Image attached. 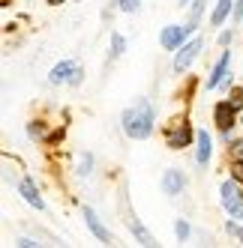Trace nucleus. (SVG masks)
Segmentation results:
<instances>
[{"mask_svg":"<svg viewBox=\"0 0 243 248\" xmlns=\"http://www.w3.org/2000/svg\"><path fill=\"white\" fill-rule=\"evenodd\" d=\"M81 75H84V72H81V69H75V75H72V78H69V84H72V87H78V84H81Z\"/></svg>","mask_w":243,"mask_h":248,"instance_id":"25","label":"nucleus"},{"mask_svg":"<svg viewBox=\"0 0 243 248\" xmlns=\"http://www.w3.org/2000/svg\"><path fill=\"white\" fill-rule=\"evenodd\" d=\"M219 42H222V45H228V42H231V30H225L222 36H219Z\"/></svg>","mask_w":243,"mask_h":248,"instance_id":"26","label":"nucleus"},{"mask_svg":"<svg viewBox=\"0 0 243 248\" xmlns=\"http://www.w3.org/2000/svg\"><path fill=\"white\" fill-rule=\"evenodd\" d=\"M195 140H198V153H195V162H198V165H207V158H210V153H213V140H210V135H207L204 129L195 135Z\"/></svg>","mask_w":243,"mask_h":248,"instance_id":"11","label":"nucleus"},{"mask_svg":"<svg viewBox=\"0 0 243 248\" xmlns=\"http://www.w3.org/2000/svg\"><path fill=\"white\" fill-rule=\"evenodd\" d=\"M231 180L243 183V158H234V162H231Z\"/></svg>","mask_w":243,"mask_h":248,"instance_id":"16","label":"nucleus"},{"mask_svg":"<svg viewBox=\"0 0 243 248\" xmlns=\"http://www.w3.org/2000/svg\"><path fill=\"white\" fill-rule=\"evenodd\" d=\"M237 105L234 102H216V108H213V123L222 129L225 140L231 144V126H234V120H237Z\"/></svg>","mask_w":243,"mask_h":248,"instance_id":"4","label":"nucleus"},{"mask_svg":"<svg viewBox=\"0 0 243 248\" xmlns=\"http://www.w3.org/2000/svg\"><path fill=\"white\" fill-rule=\"evenodd\" d=\"M219 201H222V209L228 212L231 218H243V191L228 180V183H222L219 188Z\"/></svg>","mask_w":243,"mask_h":248,"instance_id":"3","label":"nucleus"},{"mask_svg":"<svg viewBox=\"0 0 243 248\" xmlns=\"http://www.w3.org/2000/svg\"><path fill=\"white\" fill-rule=\"evenodd\" d=\"M48 3H51V6H60V3H63V0H48Z\"/></svg>","mask_w":243,"mask_h":248,"instance_id":"27","label":"nucleus"},{"mask_svg":"<svg viewBox=\"0 0 243 248\" xmlns=\"http://www.w3.org/2000/svg\"><path fill=\"white\" fill-rule=\"evenodd\" d=\"M228 63H231V51H225V54L219 57V63L213 66V75L207 78V90H213V87H219V84H222V78L228 75Z\"/></svg>","mask_w":243,"mask_h":248,"instance_id":"8","label":"nucleus"},{"mask_svg":"<svg viewBox=\"0 0 243 248\" xmlns=\"http://www.w3.org/2000/svg\"><path fill=\"white\" fill-rule=\"evenodd\" d=\"M75 60H63V63H57L54 69H51V75H48V81L51 84H63V81H69V78H72L75 75Z\"/></svg>","mask_w":243,"mask_h":248,"instance_id":"9","label":"nucleus"},{"mask_svg":"<svg viewBox=\"0 0 243 248\" xmlns=\"http://www.w3.org/2000/svg\"><path fill=\"white\" fill-rule=\"evenodd\" d=\"M237 236H240V242H243V227H240V233H237Z\"/></svg>","mask_w":243,"mask_h":248,"instance_id":"28","label":"nucleus"},{"mask_svg":"<svg viewBox=\"0 0 243 248\" xmlns=\"http://www.w3.org/2000/svg\"><path fill=\"white\" fill-rule=\"evenodd\" d=\"M129 230H132V233L138 236V242H141V245H153V236H150L147 230L141 227V221H138V216H129Z\"/></svg>","mask_w":243,"mask_h":248,"instance_id":"13","label":"nucleus"},{"mask_svg":"<svg viewBox=\"0 0 243 248\" xmlns=\"http://www.w3.org/2000/svg\"><path fill=\"white\" fill-rule=\"evenodd\" d=\"M84 221H87L90 233H93V236H96L99 242H114V239H111V233H108V230L102 227V221L96 218V212H93V209H84Z\"/></svg>","mask_w":243,"mask_h":248,"instance_id":"10","label":"nucleus"},{"mask_svg":"<svg viewBox=\"0 0 243 248\" xmlns=\"http://www.w3.org/2000/svg\"><path fill=\"white\" fill-rule=\"evenodd\" d=\"M90 168H93V155L87 153V155H84L81 162H78V176H87V173H90Z\"/></svg>","mask_w":243,"mask_h":248,"instance_id":"17","label":"nucleus"},{"mask_svg":"<svg viewBox=\"0 0 243 248\" xmlns=\"http://www.w3.org/2000/svg\"><path fill=\"white\" fill-rule=\"evenodd\" d=\"M18 191L24 194V201H27L30 206H36V209H45V201L39 198V191H36V186H33L30 180H21V183H18Z\"/></svg>","mask_w":243,"mask_h":248,"instance_id":"12","label":"nucleus"},{"mask_svg":"<svg viewBox=\"0 0 243 248\" xmlns=\"http://www.w3.org/2000/svg\"><path fill=\"white\" fill-rule=\"evenodd\" d=\"M183 186H186L183 170H177V168L165 170V176H162V191H165V194H180V191H183Z\"/></svg>","mask_w":243,"mask_h":248,"instance_id":"7","label":"nucleus"},{"mask_svg":"<svg viewBox=\"0 0 243 248\" xmlns=\"http://www.w3.org/2000/svg\"><path fill=\"white\" fill-rule=\"evenodd\" d=\"M27 132H30V138H33V140H36V138H42V126H36V123H30V126H27Z\"/></svg>","mask_w":243,"mask_h":248,"instance_id":"22","label":"nucleus"},{"mask_svg":"<svg viewBox=\"0 0 243 248\" xmlns=\"http://www.w3.org/2000/svg\"><path fill=\"white\" fill-rule=\"evenodd\" d=\"M117 3H120V9H123V12H135L141 0H117Z\"/></svg>","mask_w":243,"mask_h":248,"instance_id":"19","label":"nucleus"},{"mask_svg":"<svg viewBox=\"0 0 243 248\" xmlns=\"http://www.w3.org/2000/svg\"><path fill=\"white\" fill-rule=\"evenodd\" d=\"M204 48V42L195 36V39H189L186 45H180L177 48V57H174V72H186L189 69V63H192L195 57H198V51Z\"/></svg>","mask_w":243,"mask_h":248,"instance_id":"6","label":"nucleus"},{"mask_svg":"<svg viewBox=\"0 0 243 248\" xmlns=\"http://www.w3.org/2000/svg\"><path fill=\"white\" fill-rule=\"evenodd\" d=\"M231 155H234V158H243V138L231 144Z\"/></svg>","mask_w":243,"mask_h":248,"instance_id":"21","label":"nucleus"},{"mask_svg":"<svg viewBox=\"0 0 243 248\" xmlns=\"http://www.w3.org/2000/svg\"><path fill=\"white\" fill-rule=\"evenodd\" d=\"M186 3H189V0H180V6H186Z\"/></svg>","mask_w":243,"mask_h":248,"instance_id":"29","label":"nucleus"},{"mask_svg":"<svg viewBox=\"0 0 243 248\" xmlns=\"http://www.w3.org/2000/svg\"><path fill=\"white\" fill-rule=\"evenodd\" d=\"M231 3H234V0H219V3H216V9H213V18H210V24H213V27H219L225 18H228Z\"/></svg>","mask_w":243,"mask_h":248,"instance_id":"14","label":"nucleus"},{"mask_svg":"<svg viewBox=\"0 0 243 248\" xmlns=\"http://www.w3.org/2000/svg\"><path fill=\"white\" fill-rule=\"evenodd\" d=\"M198 132H192V126H189V120H174L171 126L165 129V144L171 147V150H183V147H189L192 144V138H195Z\"/></svg>","mask_w":243,"mask_h":248,"instance_id":"2","label":"nucleus"},{"mask_svg":"<svg viewBox=\"0 0 243 248\" xmlns=\"http://www.w3.org/2000/svg\"><path fill=\"white\" fill-rule=\"evenodd\" d=\"M174 233H177V239H180V242H186V239H189V221H183V218H180V221L174 224Z\"/></svg>","mask_w":243,"mask_h":248,"instance_id":"18","label":"nucleus"},{"mask_svg":"<svg viewBox=\"0 0 243 248\" xmlns=\"http://www.w3.org/2000/svg\"><path fill=\"white\" fill-rule=\"evenodd\" d=\"M120 123H123V132H126L129 138L144 140V138H150V132H153V108H150L144 99H138L132 108L123 111Z\"/></svg>","mask_w":243,"mask_h":248,"instance_id":"1","label":"nucleus"},{"mask_svg":"<svg viewBox=\"0 0 243 248\" xmlns=\"http://www.w3.org/2000/svg\"><path fill=\"white\" fill-rule=\"evenodd\" d=\"M192 30H195V24H186V27L171 24V27H165V30H162V48H165V51H177L189 36H192Z\"/></svg>","mask_w":243,"mask_h":248,"instance_id":"5","label":"nucleus"},{"mask_svg":"<svg viewBox=\"0 0 243 248\" xmlns=\"http://www.w3.org/2000/svg\"><path fill=\"white\" fill-rule=\"evenodd\" d=\"M204 3H207V0H195V6H192V21H189V24H195V21L201 18V9H204Z\"/></svg>","mask_w":243,"mask_h":248,"instance_id":"20","label":"nucleus"},{"mask_svg":"<svg viewBox=\"0 0 243 248\" xmlns=\"http://www.w3.org/2000/svg\"><path fill=\"white\" fill-rule=\"evenodd\" d=\"M63 135H66V129H57L54 135H48V144H57V140H63Z\"/></svg>","mask_w":243,"mask_h":248,"instance_id":"23","label":"nucleus"},{"mask_svg":"<svg viewBox=\"0 0 243 248\" xmlns=\"http://www.w3.org/2000/svg\"><path fill=\"white\" fill-rule=\"evenodd\" d=\"M234 21H243V0L234 3Z\"/></svg>","mask_w":243,"mask_h":248,"instance_id":"24","label":"nucleus"},{"mask_svg":"<svg viewBox=\"0 0 243 248\" xmlns=\"http://www.w3.org/2000/svg\"><path fill=\"white\" fill-rule=\"evenodd\" d=\"M123 51H126V39L120 36V33H114L111 36V57H120Z\"/></svg>","mask_w":243,"mask_h":248,"instance_id":"15","label":"nucleus"}]
</instances>
